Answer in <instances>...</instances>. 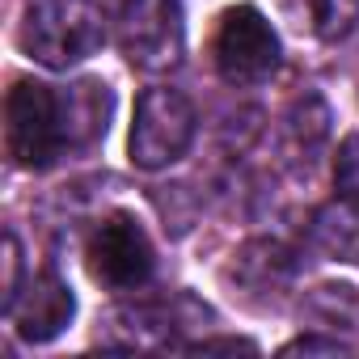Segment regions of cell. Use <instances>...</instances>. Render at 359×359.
<instances>
[{
	"mask_svg": "<svg viewBox=\"0 0 359 359\" xmlns=\"http://www.w3.org/2000/svg\"><path fill=\"white\" fill-rule=\"evenodd\" d=\"M5 135L9 156L22 169H47L76 144L68 93H55L43 81H13L5 102Z\"/></svg>",
	"mask_w": 359,
	"mask_h": 359,
	"instance_id": "obj_1",
	"label": "cell"
},
{
	"mask_svg": "<svg viewBox=\"0 0 359 359\" xmlns=\"http://www.w3.org/2000/svg\"><path fill=\"white\" fill-rule=\"evenodd\" d=\"M18 43L30 60L47 68H72L102 51L106 26L89 0H34L18 30Z\"/></svg>",
	"mask_w": 359,
	"mask_h": 359,
	"instance_id": "obj_2",
	"label": "cell"
},
{
	"mask_svg": "<svg viewBox=\"0 0 359 359\" xmlns=\"http://www.w3.org/2000/svg\"><path fill=\"white\" fill-rule=\"evenodd\" d=\"M195 106L182 89L152 85L135 102V123L127 135V156L135 169H165L173 161H182L191 140H195Z\"/></svg>",
	"mask_w": 359,
	"mask_h": 359,
	"instance_id": "obj_3",
	"label": "cell"
},
{
	"mask_svg": "<svg viewBox=\"0 0 359 359\" xmlns=\"http://www.w3.org/2000/svg\"><path fill=\"white\" fill-rule=\"evenodd\" d=\"M212 60H216V72L237 85V89H254L262 81L275 76L279 60H283V47H279V34L275 26L262 18V9L254 5H233L220 13L216 22V34H212Z\"/></svg>",
	"mask_w": 359,
	"mask_h": 359,
	"instance_id": "obj_4",
	"label": "cell"
},
{
	"mask_svg": "<svg viewBox=\"0 0 359 359\" xmlns=\"http://www.w3.org/2000/svg\"><path fill=\"white\" fill-rule=\"evenodd\" d=\"M118 47L140 72H169L182 64L187 26L177 0H127L118 9Z\"/></svg>",
	"mask_w": 359,
	"mask_h": 359,
	"instance_id": "obj_5",
	"label": "cell"
},
{
	"mask_svg": "<svg viewBox=\"0 0 359 359\" xmlns=\"http://www.w3.org/2000/svg\"><path fill=\"white\" fill-rule=\"evenodd\" d=\"M89 275L106 287V292H135L152 279L156 271V250L148 229L131 216V212H114L106 216L93 237H89Z\"/></svg>",
	"mask_w": 359,
	"mask_h": 359,
	"instance_id": "obj_6",
	"label": "cell"
},
{
	"mask_svg": "<svg viewBox=\"0 0 359 359\" xmlns=\"http://www.w3.org/2000/svg\"><path fill=\"white\" fill-rule=\"evenodd\" d=\"M72 313H76L72 287H68L55 271H43V275H34V283H30L26 296L13 304L9 317H13V330H18L26 342H51V338H60V334L68 330Z\"/></svg>",
	"mask_w": 359,
	"mask_h": 359,
	"instance_id": "obj_7",
	"label": "cell"
},
{
	"mask_svg": "<svg viewBox=\"0 0 359 359\" xmlns=\"http://www.w3.org/2000/svg\"><path fill=\"white\" fill-rule=\"evenodd\" d=\"M233 275H241L254 292H275V287H283L287 275H292V254H287L283 245H275V241H250V245L241 250Z\"/></svg>",
	"mask_w": 359,
	"mask_h": 359,
	"instance_id": "obj_8",
	"label": "cell"
},
{
	"mask_svg": "<svg viewBox=\"0 0 359 359\" xmlns=\"http://www.w3.org/2000/svg\"><path fill=\"white\" fill-rule=\"evenodd\" d=\"M313 237L317 245L330 254V258H342V262H355L359 258V208L351 203H330L317 212V224H313Z\"/></svg>",
	"mask_w": 359,
	"mask_h": 359,
	"instance_id": "obj_9",
	"label": "cell"
},
{
	"mask_svg": "<svg viewBox=\"0 0 359 359\" xmlns=\"http://www.w3.org/2000/svg\"><path fill=\"white\" fill-rule=\"evenodd\" d=\"M304 313L325 330H359V292L351 283H321L304 296Z\"/></svg>",
	"mask_w": 359,
	"mask_h": 359,
	"instance_id": "obj_10",
	"label": "cell"
},
{
	"mask_svg": "<svg viewBox=\"0 0 359 359\" xmlns=\"http://www.w3.org/2000/svg\"><path fill=\"white\" fill-rule=\"evenodd\" d=\"M313 18H317V34L325 43H338L359 26V0H317Z\"/></svg>",
	"mask_w": 359,
	"mask_h": 359,
	"instance_id": "obj_11",
	"label": "cell"
},
{
	"mask_svg": "<svg viewBox=\"0 0 359 359\" xmlns=\"http://www.w3.org/2000/svg\"><path fill=\"white\" fill-rule=\"evenodd\" d=\"M334 187L342 203L359 208V135H346L334 156Z\"/></svg>",
	"mask_w": 359,
	"mask_h": 359,
	"instance_id": "obj_12",
	"label": "cell"
},
{
	"mask_svg": "<svg viewBox=\"0 0 359 359\" xmlns=\"http://www.w3.org/2000/svg\"><path fill=\"white\" fill-rule=\"evenodd\" d=\"M5 283H0V304L5 313H13V304L22 300V241L18 233H5Z\"/></svg>",
	"mask_w": 359,
	"mask_h": 359,
	"instance_id": "obj_13",
	"label": "cell"
},
{
	"mask_svg": "<svg viewBox=\"0 0 359 359\" xmlns=\"http://www.w3.org/2000/svg\"><path fill=\"white\" fill-rule=\"evenodd\" d=\"M342 351H346V342H338V338H313V334L292 338L283 346V355H342Z\"/></svg>",
	"mask_w": 359,
	"mask_h": 359,
	"instance_id": "obj_14",
	"label": "cell"
},
{
	"mask_svg": "<svg viewBox=\"0 0 359 359\" xmlns=\"http://www.w3.org/2000/svg\"><path fill=\"white\" fill-rule=\"evenodd\" d=\"M191 351H203V355H212V351H229V355H237V351H250V355H254L258 346H254L250 338H212V342H195Z\"/></svg>",
	"mask_w": 359,
	"mask_h": 359,
	"instance_id": "obj_15",
	"label": "cell"
}]
</instances>
